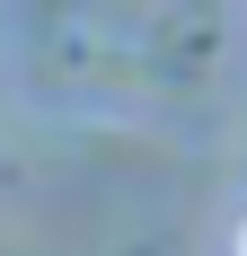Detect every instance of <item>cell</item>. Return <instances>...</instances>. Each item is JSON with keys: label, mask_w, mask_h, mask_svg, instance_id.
<instances>
[{"label": "cell", "mask_w": 247, "mask_h": 256, "mask_svg": "<svg viewBox=\"0 0 247 256\" xmlns=\"http://www.w3.org/2000/svg\"><path fill=\"white\" fill-rule=\"evenodd\" d=\"M238 256H247V238H238Z\"/></svg>", "instance_id": "6da1fadb"}]
</instances>
